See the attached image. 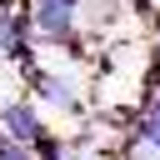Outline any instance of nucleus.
Here are the masks:
<instances>
[{"label":"nucleus","instance_id":"7ed1b4c3","mask_svg":"<svg viewBox=\"0 0 160 160\" xmlns=\"http://www.w3.org/2000/svg\"><path fill=\"white\" fill-rule=\"evenodd\" d=\"M5 160H35V150H30V145H15V150H10Z\"/></svg>","mask_w":160,"mask_h":160},{"label":"nucleus","instance_id":"f03ea898","mask_svg":"<svg viewBox=\"0 0 160 160\" xmlns=\"http://www.w3.org/2000/svg\"><path fill=\"white\" fill-rule=\"evenodd\" d=\"M0 130H5L15 145H35L50 125H45V115H40V100H10V105H0Z\"/></svg>","mask_w":160,"mask_h":160},{"label":"nucleus","instance_id":"20e7f679","mask_svg":"<svg viewBox=\"0 0 160 160\" xmlns=\"http://www.w3.org/2000/svg\"><path fill=\"white\" fill-rule=\"evenodd\" d=\"M10 150H15V140H10V135H5V130H0V160H5V155H10Z\"/></svg>","mask_w":160,"mask_h":160},{"label":"nucleus","instance_id":"f257e3e1","mask_svg":"<svg viewBox=\"0 0 160 160\" xmlns=\"http://www.w3.org/2000/svg\"><path fill=\"white\" fill-rule=\"evenodd\" d=\"M30 85L40 95V105H55L65 115H80V90H75V75H60L50 65H30Z\"/></svg>","mask_w":160,"mask_h":160}]
</instances>
